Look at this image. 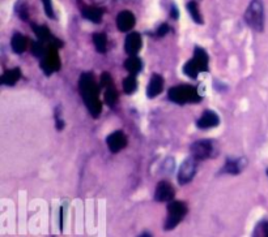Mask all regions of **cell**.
Here are the masks:
<instances>
[{"mask_svg":"<svg viewBox=\"0 0 268 237\" xmlns=\"http://www.w3.org/2000/svg\"><path fill=\"white\" fill-rule=\"evenodd\" d=\"M79 91L89 114L95 119H97L101 114V110H102V104L100 100V90H98L93 74L86 72L80 76Z\"/></svg>","mask_w":268,"mask_h":237,"instance_id":"cell-1","label":"cell"},{"mask_svg":"<svg viewBox=\"0 0 268 237\" xmlns=\"http://www.w3.org/2000/svg\"><path fill=\"white\" fill-rule=\"evenodd\" d=\"M168 98L177 104H187V103H197L202 100V95L197 89L191 85H178L169 89Z\"/></svg>","mask_w":268,"mask_h":237,"instance_id":"cell-2","label":"cell"},{"mask_svg":"<svg viewBox=\"0 0 268 237\" xmlns=\"http://www.w3.org/2000/svg\"><path fill=\"white\" fill-rule=\"evenodd\" d=\"M244 21L248 27L258 33L264 30V3L263 0H251L244 12Z\"/></svg>","mask_w":268,"mask_h":237,"instance_id":"cell-3","label":"cell"},{"mask_svg":"<svg viewBox=\"0 0 268 237\" xmlns=\"http://www.w3.org/2000/svg\"><path fill=\"white\" fill-rule=\"evenodd\" d=\"M208 62L209 59L206 50H203L202 47H195L194 58L183 65V73L195 80L202 72H208Z\"/></svg>","mask_w":268,"mask_h":237,"instance_id":"cell-4","label":"cell"},{"mask_svg":"<svg viewBox=\"0 0 268 237\" xmlns=\"http://www.w3.org/2000/svg\"><path fill=\"white\" fill-rule=\"evenodd\" d=\"M168 214H166L165 223H164V229L165 231H173L175 227L182 222L189 213V207L183 201H171L168 203Z\"/></svg>","mask_w":268,"mask_h":237,"instance_id":"cell-5","label":"cell"},{"mask_svg":"<svg viewBox=\"0 0 268 237\" xmlns=\"http://www.w3.org/2000/svg\"><path fill=\"white\" fill-rule=\"evenodd\" d=\"M197 171V161L192 156L190 158H186L182 162V164L178 168V175L177 179L180 185H187L189 182L192 181V179L195 177Z\"/></svg>","mask_w":268,"mask_h":237,"instance_id":"cell-6","label":"cell"},{"mask_svg":"<svg viewBox=\"0 0 268 237\" xmlns=\"http://www.w3.org/2000/svg\"><path fill=\"white\" fill-rule=\"evenodd\" d=\"M41 69L43 70V73L46 76H50L51 73L58 72L60 69V59L56 47H49V50L41 59Z\"/></svg>","mask_w":268,"mask_h":237,"instance_id":"cell-7","label":"cell"},{"mask_svg":"<svg viewBox=\"0 0 268 237\" xmlns=\"http://www.w3.org/2000/svg\"><path fill=\"white\" fill-rule=\"evenodd\" d=\"M191 150V156L192 158L199 161H206L209 159L213 154V144L209 140H200L196 141L190 147Z\"/></svg>","mask_w":268,"mask_h":237,"instance_id":"cell-8","label":"cell"},{"mask_svg":"<svg viewBox=\"0 0 268 237\" xmlns=\"http://www.w3.org/2000/svg\"><path fill=\"white\" fill-rule=\"evenodd\" d=\"M175 197V189L173 185L166 180H162L157 184L154 191V201L156 202H171Z\"/></svg>","mask_w":268,"mask_h":237,"instance_id":"cell-9","label":"cell"},{"mask_svg":"<svg viewBox=\"0 0 268 237\" xmlns=\"http://www.w3.org/2000/svg\"><path fill=\"white\" fill-rule=\"evenodd\" d=\"M32 29L33 32H34V34L37 35V39H38L39 42H42V43L48 44V46H54L56 47V48L63 47V42L59 41L58 38H55L46 27H38V25L32 23Z\"/></svg>","mask_w":268,"mask_h":237,"instance_id":"cell-10","label":"cell"},{"mask_svg":"<svg viewBox=\"0 0 268 237\" xmlns=\"http://www.w3.org/2000/svg\"><path fill=\"white\" fill-rule=\"evenodd\" d=\"M246 166H248V161L244 158H230L229 156L221 168L220 175H239Z\"/></svg>","mask_w":268,"mask_h":237,"instance_id":"cell-11","label":"cell"},{"mask_svg":"<svg viewBox=\"0 0 268 237\" xmlns=\"http://www.w3.org/2000/svg\"><path fill=\"white\" fill-rule=\"evenodd\" d=\"M218 124H220V117H218V115L215 111H211V110L204 111L196 121V126L202 129V130L216 128Z\"/></svg>","mask_w":268,"mask_h":237,"instance_id":"cell-12","label":"cell"},{"mask_svg":"<svg viewBox=\"0 0 268 237\" xmlns=\"http://www.w3.org/2000/svg\"><path fill=\"white\" fill-rule=\"evenodd\" d=\"M107 147L111 152H119L123 150L127 145V137L122 130H115L106 138Z\"/></svg>","mask_w":268,"mask_h":237,"instance_id":"cell-13","label":"cell"},{"mask_svg":"<svg viewBox=\"0 0 268 237\" xmlns=\"http://www.w3.org/2000/svg\"><path fill=\"white\" fill-rule=\"evenodd\" d=\"M142 35L136 32H132L126 37V41H124V51H126V54L128 56H136V54L142 48Z\"/></svg>","mask_w":268,"mask_h":237,"instance_id":"cell-14","label":"cell"},{"mask_svg":"<svg viewBox=\"0 0 268 237\" xmlns=\"http://www.w3.org/2000/svg\"><path fill=\"white\" fill-rule=\"evenodd\" d=\"M135 16L131 11H122L117 16V27L119 32H130L135 27Z\"/></svg>","mask_w":268,"mask_h":237,"instance_id":"cell-15","label":"cell"},{"mask_svg":"<svg viewBox=\"0 0 268 237\" xmlns=\"http://www.w3.org/2000/svg\"><path fill=\"white\" fill-rule=\"evenodd\" d=\"M162 90H164V78H162V76L157 73L152 74L149 84L147 86V97L153 99L162 93Z\"/></svg>","mask_w":268,"mask_h":237,"instance_id":"cell-16","label":"cell"},{"mask_svg":"<svg viewBox=\"0 0 268 237\" xmlns=\"http://www.w3.org/2000/svg\"><path fill=\"white\" fill-rule=\"evenodd\" d=\"M11 47H12L13 52L17 54V55L24 54L28 47L27 37L21 34V33H15L12 39H11Z\"/></svg>","mask_w":268,"mask_h":237,"instance_id":"cell-17","label":"cell"},{"mask_svg":"<svg viewBox=\"0 0 268 237\" xmlns=\"http://www.w3.org/2000/svg\"><path fill=\"white\" fill-rule=\"evenodd\" d=\"M21 78V70L18 68H12V69L6 70L0 78V84L4 86H13L16 82Z\"/></svg>","mask_w":268,"mask_h":237,"instance_id":"cell-18","label":"cell"},{"mask_svg":"<svg viewBox=\"0 0 268 237\" xmlns=\"http://www.w3.org/2000/svg\"><path fill=\"white\" fill-rule=\"evenodd\" d=\"M102 16L103 11L101 8H97V7H85L83 9V17L91 21V22L100 23L102 21Z\"/></svg>","mask_w":268,"mask_h":237,"instance_id":"cell-19","label":"cell"},{"mask_svg":"<svg viewBox=\"0 0 268 237\" xmlns=\"http://www.w3.org/2000/svg\"><path fill=\"white\" fill-rule=\"evenodd\" d=\"M124 68H126L128 73L136 76L143 68L142 59L138 58V56H128V59L124 62Z\"/></svg>","mask_w":268,"mask_h":237,"instance_id":"cell-20","label":"cell"},{"mask_svg":"<svg viewBox=\"0 0 268 237\" xmlns=\"http://www.w3.org/2000/svg\"><path fill=\"white\" fill-rule=\"evenodd\" d=\"M93 43L96 50L100 54H105L107 50V37L105 33H96L93 34Z\"/></svg>","mask_w":268,"mask_h":237,"instance_id":"cell-21","label":"cell"},{"mask_svg":"<svg viewBox=\"0 0 268 237\" xmlns=\"http://www.w3.org/2000/svg\"><path fill=\"white\" fill-rule=\"evenodd\" d=\"M251 237H268V220L262 219L256 223Z\"/></svg>","mask_w":268,"mask_h":237,"instance_id":"cell-22","label":"cell"},{"mask_svg":"<svg viewBox=\"0 0 268 237\" xmlns=\"http://www.w3.org/2000/svg\"><path fill=\"white\" fill-rule=\"evenodd\" d=\"M186 8H187L190 16H191V18L195 21V22L199 23V25L203 23V18H202V15L200 12H199V7H197L196 2H194V0L189 2V3L186 4Z\"/></svg>","mask_w":268,"mask_h":237,"instance_id":"cell-23","label":"cell"},{"mask_svg":"<svg viewBox=\"0 0 268 237\" xmlns=\"http://www.w3.org/2000/svg\"><path fill=\"white\" fill-rule=\"evenodd\" d=\"M118 91L114 86H110V88L105 89V103L110 107H114L117 103H118Z\"/></svg>","mask_w":268,"mask_h":237,"instance_id":"cell-24","label":"cell"},{"mask_svg":"<svg viewBox=\"0 0 268 237\" xmlns=\"http://www.w3.org/2000/svg\"><path fill=\"white\" fill-rule=\"evenodd\" d=\"M138 89V80H136L135 74H130L123 80V90L126 94L135 93Z\"/></svg>","mask_w":268,"mask_h":237,"instance_id":"cell-25","label":"cell"},{"mask_svg":"<svg viewBox=\"0 0 268 237\" xmlns=\"http://www.w3.org/2000/svg\"><path fill=\"white\" fill-rule=\"evenodd\" d=\"M16 13H17V16L21 18V20H24V21H27L28 17H29L28 8L23 0H18L17 4H16Z\"/></svg>","mask_w":268,"mask_h":237,"instance_id":"cell-26","label":"cell"},{"mask_svg":"<svg viewBox=\"0 0 268 237\" xmlns=\"http://www.w3.org/2000/svg\"><path fill=\"white\" fill-rule=\"evenodd\" d=\"M101 86L105 89L110 88V86H114L113 85V78L111 76H110L107 72H103L102 74H101Z\"/></svg>","mask_w":268,"mask_h":237,"instance_id":"cell-27","label":"cell"},{"mask_svg":"<svg viewBox=\"0 0 268 237\" xmlns=\"http://www.w3.org/2000/svg\"><path fill=\"white\" fill-rule=\"evenodd\" d=\"M42 3H43V8H44V12H46V15H48V17L55 18V13H54V8H53V3H51V0H42Z\"/></svg>","mask_w":268,"mask_h":237,"instance_id":"cell-28","label":"cell"},{"mask_svg":"<svg viewBox=\"0 0 268 237\" xmlns=\"http://www.w3.org/2000/svg\"><path fill=\"white\" fill-rule=\"evenodd\" d=\"M55 121H56V129H58V130L64 129V121H63L62 119V114H60L59 107L55 110Z\"/></svg>","mask_w":268,"mask_h":237,"instance_id":"cell-29","label":"cell"},{"mask_svg":"<svg viewBox=\"0 0 268 237\" xmlns=\"http://www.w3.org/2000/svg\"><path fill=\"white\" fill-rule=\"evenodd\" d=\"M169 33V25L168 23H162L161 27L157 29V35L159 37H164V35H166Z\"/></svg>","mask_w":268,"mask_h":237,"instance_id":"cell-30","label":"cell"},{"mask_svg":"<svg viewBox=\"0 0 268 237\" xmlns=\"http://www.w3.org/2000/svg\"><path fill=\"white\" fill-rule=\"evenodd\" d=\"M64 213H65V205L60 207V215H59V228L63 232V227H64Z\"/></svg>","mask_w":268,"mask_h":237,"instance_id":"cell-31","label":"cell"},{"mask_svg":"<svg viewBox=\"0 0 268 237\" xmlns=\"http://www.w3.org/2000/svg\"><path fill=\"white\" fill-rule=\"evenodd\" d=\"M170 16H171V18H173V20H177V18L180 17V11H178V8L175 6H171Z\"/></svg>","mask_w":268,"mask_h":237,"instance_id":"cell-32","label":"cell"},{"mask_svg":"<svg viewBox=\"0 0 268 237\" xmlns=\"http://www.w3.org/2000/svg\"><path fill=\"white\" fill-rule=\"evenodd\" d=\"M138 237H153V236H152V233H150V232L144 231V232H142V233L139 234Z\"/></svg>","mask_w":268,"mask_h":237,"instance_id":"cell-33","label":"cell"},{"mask_svg":"<svg viewBox=\"0 0 268 237\" xmlns=\"http://www.w3.org/2000/svg\"><path fill=\"white\" fill-rule=\"evenodd\" d=\"M265 173H267V176H268V168H267V170H265Z\"/></svg>","mask_w":268,"mask_h":237,"instance_id":"cell-34","label":"cell"},{"mask_svg":"<svg viewBox=\"0 0 268 237\" xmlns=\"http://www.w3.org/2000/svg\"><path fill=\"white\" fill-rule=\"evenodd\" d=\"M53 237H55V236H53Z\"/></svg>","mask_w":268,"mask_h":237,"instance_id":"cell-35","label":"cell"}]
</instances>
